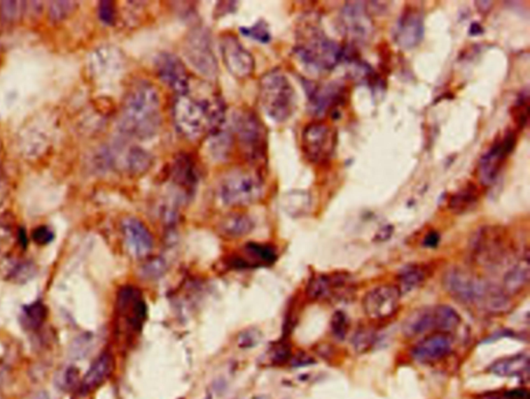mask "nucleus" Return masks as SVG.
I'll return each instance as SVG.
<instances>
[{
	"label": "nucleus",
	"instance_id": "ea45409f",
	"mask_svg": "<svg viewBox=\"0 0 530 399\" xmlns=\"http://www.w3.org/2000/svg\"><path fill=\"white\" fill-rule=\"evenodd\" d=\"M32 239L39 245H46L53 241L54 233L46 226L36 228L32 233Z\"/></svg>",
	"mask_w": 530,
	"mask_h": 399
},
{
	"label": "nucleus",
	"instance_id": "20e7f679",
	"mask_svg": "<svg viewBox=\"0 0 530 399\" xmlns=\"http://www.w3.org/2000/svg\"><path fill=\"white\" fill-rule=\"evenodd\" d=\"M343 49L315 22H306L298 27L294 54L305 66L316 72L334 70L342 61Z\"/></svg>",
	"mask_w": 530,
	"mask_h": 399
},
{
	"label": "nucleus",
	"instance_id": "b1692460",
	"mask_svg": "<svg viewBox=\"0 0 530 399\" xmlns=\"http://www.w3.org/2000/svg\"><path fill=\"white\" fill-rule=\"evenodd\" d=\"M277 260V254L270 245L249 243L244 247L242 256H237L235 267H260L272 265Z\"/></svg>",
	"mask_w": 530,
	"mask_h": 399
},
{
	"label": "nucleus",
	"instance_id": "e433bc0d",
	"mask_svg": "<svg viewBox=\"0 0 530 399\" xmlns=\"http://www.w3.org/2000/svg\"><path fill=\"white\" fill-rule=\"evenodd\" d=\"M330 329L333 334L339 340H343L347 334L349 329V319L346 316L345 312L337 310L333 316L330 320Z\"/></svg>",
	"mask_w": 530,
	"mask_h": 399
},
{
	"label": "nucleus",
	"instance_id": "f704fd0d",
	"mask_svg": "<svg viewBox=\"0 0 530 399\" xmlns=\"http://www.w3.org/2000/svg\"><path fill=\"white\" fill-rule=\"evenodd\" d=\"M25 319L30 327H39L47 317V308L42 302H34L25 308Z\"/></svg>",
	"mask_w": 530,
	"mask_h": 399
},
{
	"label": "nucleus",
	"instance_id": "9d476101",
	"mask_svg": "<svg viewBox=\"0 0 530 399\" xmlns=\"http://www.w3.org/2000/svg\"><path fill=\"white\" fill-rule=\"evenodd\" d=\"M337 141V131L330 124L311 122L302 133V152L311 163H326L334 154Z\"/></svg>",
	"mask_w": 530,
	"mask_h": 399
},
{
	"label": "nucleus",
	"instance_id": "72a5a7b5",
	"mask_svg": "<svg viewBox=\"0 0 530 399\" xmlns=\"http://www.w3.org/2000/svg\"><path fill=\"white\" fill-rule=\"evenodd\" d=\"M529 92H523L517 99L514 107H512V119L516 122L519 129H524L529 122Z\"/></svg>",
	"mask_w": 530,
	"mask_h": 399
},
{
	"label": "nucleus",
	"instance_id": "7c9ffc66",
	"mask_svg": "<svg viewBox=\"0 0 530 399\" xmlns=\"http://www.w3.org/2000/svg\"><path fill=\"white\" fill-rule=\"evenodd\" d=\"M254 228V223L248 215L232 213L227 215L220 223V231L229 238H239L250 234Z\"/></svg>",
	"mask_w": 530,
	"mask_h": 399
},
{
	"label": "nucleus",
	"instance_id": "f3484780",
	"mask_svg": "<svg viewBox=\"0 0 530 399\" xmlns=\"http://www.w3.org/2000/svg\"><path fill=\"white\" fill-rule=\"evenodd\" d=\"M118 310L125 324L133 332L142 329L147 316V306L138 289L127 286L121 289L118 297Z\"/></svg>",
	"mask_w": 530,
	"mask_h": 399
},
{
	"label": "nucleus",
	"instance_id": "0eeeda50",
	"mask_svg": "<svg viewBox=\"0 0 530 399\" xmlns=\"http://www.w3.org/2000/svg\"><path fill=\"white\" fill-rule=\"evenodd\" d=\"M232 136L251 161L263 159L266 150V131L258 116L250 110H237L232 114Z\"/></svg>",
	"mask_w": 530,
	"mask_h": 399
},
{
	"label": "nucleus",
	"instance_id": "2eb2a0df",
	"mask_svg": "<svg viewBox=\"0 0 530 399\" xmlns=\"http://www.w3.org/2000/svg\"><path fill=\"white\" fill-rule=\"evenodd\" d=\"M155 71L160 80L179 96L189 94L190 77L183 62L172 53L160 54L155 58Z\"/></svg>",
	"mask_w": 530,
	"mask_h": 399
},
{
	"label": "nucleus",
	"instance_id": "f03ea898",
	"mask_svg": "<svg viewBox=\"0 0 530 399\" xmlns=\"http://www.w3.org/2000/svg\"><path fill=\"white\" fill-rule=\"evenodd\" d=\"M443 286L454 299L475 306L490 314L510 312V296L499 286L461 268L449 269L443 276Z\"/></svg>",
	"mask_w": 530,
	"mask_h": 399
},
{
	"label": "nucleus",
	"instance_id": "ddd939ff",
	"mask_svg": "<svg viewBox=\"0 0 530 399\" xmlns=\"http://www.w3.org/2000/svg\"><path fill=\"white\" fill-rule=\"evenodd\" d=\"M221 55L227 71L237 79L244 80L254 73L255 60L233 34H225L220 42Z\"/></svg>",
	"mask_w": 530,
	"mask_h": 399
},
{
	"label": "nucleus",
	"instance_id": "a19ab883",
	"mask_svg": "<svg viewBox=\"0 0 530 399\" xmlns=\"http://www.w3.org/2000/svg\"><path fill=\"white\" fill-rule=\"evenodd\" d=\"M486 399H529V393L526 389H512L503 393L493 394L489 396Z\"/></svg>",
	"mask_w": 530,
	"mask_h": 399
},
{
	"label": "nucleus",
	"instance_id": "dca6fc26",
	"mask_svg": "<svg viewBox=\"0 0 530 399\" xmlns=\"http://www.w3.org/2000/svg\"><path fill=\"white\" fill-rule=\"evenodd\" d=\"M340 21L346 36L352 42H368L373 36V21L361 1L346 4Z\"/></svg>",
	"mask_w": 530,
	"mask_h": 399
},
{
	"label": "nucleus",
	"instance_id": "5701e85b",
	"mask_svg": "<svg viewBox=\"0 0 530 399\" xmlns=\"http://www.w3.org/2000/svg\"><path fill=\"white\" fill-rule=\"evenodd\" d=\"M402 331L407 338L421 335L431 331L437 332L436 317L433 307L421 308L410 314L402 326Z\"/></svg>",
	"mask_w": 530,
	"mask_h": 399
},
{
	"label": "nucleus",
	"instance_id": "c756f323",
	"mask_svg": "<svg viewBox=\"0 0 530 399\" xmlns=\"http://www.w3.org/2000/svg\"><path fill=\"white\" fill-rule=\"evenodd\" d=\"M233 146H235V140L230 131L220 129L209 135L207 152L213 161L221 163V161H227L230 157Z\"/></svg>",
	"mask_w": 530,
	"mask_h": 399
},
{
	"label": "nucleus",
	"instance_id": "39448f33",
	"mask_svg": "<svg viewBox=\"0 0 530 399\" xmlns=\"http://www.w3.org/2000/svg\"><path fill=\"white\" fill-rule=\"evenodd\" d=\"M259 103L263 111L274 122H287L296 108V94L287 75L272 70L261 78Z\"/></svg>",
	"mask_w": 530,
	"mask_h": 399
},
{
	"label": "nucleus",
	"instance_id": "9b49d317",
	"mask_svg": "<svg viewBox=\"0 0 530 399\" xmlns=\"http://www.w3.org/2000/svg\"><path fill=\"white\" fill-rule=\"evenodd\" d=\"M183 54L188 61L201 75L211 78L217 74V58L211 46V36L205 28H196L188 34Z\"/></svg>",
	"mask_w": 530,
	"mask_h": 399
},
{
	"label": "nucleus",
	"instance_id": "c03bdc74",
	"mask_svg": "<svg viewBox=\"0 0 530 399\" xmlns=\"http://www.w3.org/2000/svg\"><path fill=\"white\" fill-rule=\"evenodd\" d=\"M148 264H151V263H148ZM153 264H155V270H158V268L159 269H163V270H165V264H164L163 262H162L161 260H155L153 261ZM153 266H151V264L149 265L148 267H147L146 270H145V273H146V275H148V273H153Z\"/></svg>",
	"mask_w": 530,
	"mask_h": 399
},
{
	"label": "nucleus",
	"instance_id": "bb28decb",
	"mask_svg": "<svg viewBox=\"0 0 530 399\" xmlns=\"http://www.w3.org/2000/svg\"><path fill=\"white\" fill-rule=\"evenodd\" d=\"M529 368V354L519 353L497 360L489 368V372L498 377H518V375L527 374Z\"/></svg>",
	"mask_w": 530,
	"mask_h": 399
},
{
	"label": "nucleus",
	"instance_id": "4be33fe9",
	"mask_svg": "<svg viewBox=\"0 0 530 399\" xmlns=\"http://www.w3.org/2000/svg\"><path fill=\"white\" fill-rule=\"evenodd\" d=\"M348 282V276L343 273L336 275H316L309 282L307 294L312 300H326L330 298L335 293L341 290Z\"/></svg>",
	"mask_w": 530,
	"mask_h": 399
},
{
	"label": "nucleus",
	"instance_id": "6e6552de",
	"mask_svg": "<svg viewBox=\"0 0 530 399\" xmlns=\"http://www.w3.org/2000/svg\"><path fill=\"white\" fill-rule=\"evenodd\" d=\"M473 258L482 266H497L508 254V243L505 231L501 226L480 228L470 240Z\"/></svg>",
	"mask_w": 530,
	"mask_h": 399
},
{
	"label": "nucleus",
	"instance_id": "393cba45",
	"mask_svg": "<svg viewBox=\"0 0 530 399\" xmlns=\"http://www.w3.org/2000/svg\"><path fill=\"white\" fill-rule=\"evenodd\" d=\"M114 359L111 354L105 351L95 360L82 382V390L90 392L101 386L113 372Z\"/></svg>",
	"mask_w": 530,
	"mask_h": 399
},
{
	"label": "nucleus",
	"instance_id": "4c0bfd02",
	"mask_svg": "<svg viewBox=\"0 0 530 399\" xmlns=\"http://www.w3.org/2000/svg\"><path fill=\"white\" fill-rule=\"evenodd\" d=\"M99 17L105 24L113 25L116 17V4L112 1L99 2Z\"/></svg>",
	"mask_w": 530,
	"mask_h": 399
},
{
	"label": "nucleus",
	"instance_id": "6ab92c4d",
	"mask_svg": "<svg viewBox=\"0 0 530 399\" xmlns=\"http://www.w3.org/2000/svg\"><path fill=\"white\" fill-rule=\"evenodd\" d=\"M121 232L127 249L135 258H145L151 254L153 247V235L141 221L127 217L121 223Z\"/></svg>",
	"mask_w": 530,
	"mask_h": 399
},
{
	"label": "nucleus",
	"instance_id": "a878e982",
	"mask_svg": "<svg viewBox=\"0 0 530 399\" xmlns=\"http://www.w3.org/2000/svg\"><path fill=\"white\" fill-rule=\"evenodd\" d=\"M530 275L529 252L517 261L503 276V290L508 296L518 294L529 284Z\"/></svg>",
	"mask_w": 530,
	"mask_h": 399
},
{
	"label": "nucleus",
	"instance_id": "2f4dec72",
	"mask_svg": "<svg viewBox=\"0 0 530 399\" xmlns=\"http://www.w3.org/2000/svg\"><path fill=\"white\" fill-rule=\"evenodd\" d=\"M435 317H436L437 332L449 333L457 329L461 324V317L457 310L449 305L434 306Z\"/></svg>",
	"mask_w": 530,
	"mask_h": 399
},
{
	"label": "nucleus",
	"instance_id": "58836bf2",
	"mask_svg": "<svg viewBox=\"0 0 530 399\" xmlns=\"http://www.w3.org/2000/svg\"><path fill=\"white\" fill-rule=\"evenodd\" d=\"M73 8L72 1H53L50 8V15L53 20H62L72 12Z\"/></svg>",
	"mask_w": 530,
	"mask_h": 399
},
{
	"label": "nucleus",
	"instance_id": "aec40b11",
	"mask_svg": "<svg viewBox=\"0 0 530 399\" xmlns=\"http://www.w3.org/2000/svg\"><path fill=\"white\" fill-rule=\"evenodd\" d=\"M453 349V340L447 333L435 332L424 338L411 351V357L421 363H433L449 355Z\"/></svg>",
	"mask_w": 530,
	"mask_h": 399
},
{
	"label": "nucleus",
	"instance_id": "f257e3e1",
	"mask_svg": "<svg viewBox=\"0 0 530 399\" xmlns=\"http://www.w3.org/2000/svg\"><path fill=\"white\" fill-rule=\"evenodd\" d=\"M161 103L153 84L139 81L127 92L120 117V129L125 135L148 140L161 126Z\"/></svg>",
	"mask_w": 530,
	"mask_h": 399
},
{
	"label": "nucleus",
	"instance_id": "a211bd4d",
	"mask_svg": "<svg viewBox=\"0 0 530 399\" xmlns=\"http://www.w3.org/2000/svg\"><path fill=\"white\" fill-rule=\"evenodd\" d=\"M425 24L423 14L414 8H408L398 20L395 29V41L402 49L419 46L424 38Z\"/></svg>",
	"mask_w": 530,
	"mask_h": 399
},
{
	"label": "nucleus",
	"instance_id": "cd10ccee",
	"mask_svg": "<svg viewBox=\"0 0 530 399\" xmlns=\"http://www.w3.org/2000/svg\"><path fill=\"white\" fill-rule=\"evenodd\" d=\"M429 269L425 265L410 264L398 273V286L401 295L410 294L427 280Z\"/></svg>",
	"mask_w": 530,
	"mask_h": 399
},
{
	"label": "nucleus",
	"instance_id": "f8f14e48",
	"mask_svg": "<svg viewBox=\"0 0 530 399\" xmlns=\"http://www.w3.org/2000/svg\"><path fill=\"white\" fill-rule=\"evenodd\" d=\"M309 105L315 115L330 114L333 118L340 115V110L348 101V89L345 84L333 81L326 84L309 86Z\"/></svg>",
	"mask_w": 530,
	"mask_h": 399
},
{
	"label": "nucleus",
	"instance_id": "a18cd8bd",
	"mask_svg": "<svg viewBox=\"0 0 530 399\" xmlns=\"http://www.w3.org/2000/svg\"><path fill=\"white\" fill-rule=\"evenodd\" d=\"M469 32H470V34H473V36H480V34H482V26L477 24V23H473V24H471Z\"/></svg>",
	"mask_w": 530,
	"mask_h": 399
},
{
	"label": "nucleus",
	"instance_id": "4468645a",
	"mask_svg": "<svg viewBox=\"0 0 530 399\" xmlns=\"http://www.w3.org/2000/svg\"><path fill=\"white\" fill-rule=\"evenodd\" d=\"M401 296L397 286L382 284L376 286L363 296V312L371 320H384L396 314Z\"/></svg>",
	"mask_w": 530,
	"mask_h": 399
},
{
	"label": "nucleus",
	"instance_id": "79ce46f5",
	"mask_svg": "<svg viewBox=\"0 0 530 399\" xmlns=\"http://www.w3.org/2000/svg\"><path fill=\"white\" fill-rule=\"evenodd\" d=\"M19 6H20V3H18L17 1H2V14H4V16L6 19L13 20L17 16V14H18Z\"/></svg>",
	"mask_w": 530,
	"mask_h": 399
},
{
	"label": "nucleus",
	"instance_id": "423d86ee",
	"mask_svg": "<svg viewBox=\"0 0 530 399\" xmlns=\"http://www.w3.org/2000/svg\"><path fill=\"white\" fill-rule=\"evenodd\" d=\"M263 191L260 175L246 168L227 172L218 185V196L227 206H248L260 200Z\"/></svg>",
	"mask_w": 530,
	"mask_h": 399
},
{
	"label": "nucleus",
	"instance_id": "37998d69",
	"mask_svg": "<svg viewBox=\"0 0 530 399\" xmlns=\"http://www.w3.org/2000/svg\"><path fill=\"white\" fill-rule=\"evenodd\" d=\"M439 241H440V236L438 233L430 232L426 235L425 239H424V245L429 247V249H433L438 245Z\"/></svg>",
	"mask_w": 530,
	"mask_h": 399
},
{
	"label": "nucleus",
	"instance_id": "1a4fd4ad",
	"mask_svg": "<svg viewBox=\"0 0 530 399\" xmlns=\"http://www.w3.org/2000/svg\"><path fill=\"white\" fill-rule=\"evenodd\" d=\"M517 145L516 131L508 129L501 137L496 138L480 159L477 164V178L482 187H492L503 171L508 155Z\"/></svg>",
	"mask_w": 530,
	"mask_h": 399
},
{
	"label": "nucleus",
	"instance_id": "c85d7f7f",
	"mask_svg": "<svg viewBox=\"0 0 530 399\" xmlns=\"http://www.w3.org/2000/svg\"><path fill=\"white\" fill-rule=\"evenodd\" d=\"M481 191L475 183L468 182L451 196L449 200V210L456 215H463L471 210L479 202Z\"/></svg>",
	"mask_w": 530,
	"mask_h": 399
},
{
	"label": "nucleus",
	"instance_id": "412c9836",
	"mask_svg": "<svg viewBox=\"0 0 530 399\" xmlns=\"http://www.w3.org/2000/svg\"><path fill=\"white\" fill-rule=\"evenodd\" d=\"M171 180L186 194L193 193L198 183L199 174L196 164L188 155H179L170 170Z\"/></svg>",
	"mask_w": 530,
	"mask_h": 399
},
{
	"label": "nucleus",
	"instance_id": "c9c22d12",
	"mask_svg": "<svg viewBox=\"0 0 530 399\" xmlns=\"http://www.w3.org/2000/svg\"><path fill=\"white\" fill-rule=\"evenodd\" d=\"M375 340V333L371 329L363 328L354 334L352 338V346L358 353H365L373 347Z\"/></svg>",
	"mask_w": 530,
	"mask_h": 399
},
{
	"label": "nucleus",
	"instance_id": "473e14b6",
	"mask_svg": "<svg viewBox=\"0 0 530 399\" xmlns=\"http://www.w3.org/2000/svg\"><path fill=\"white\" fill-rule=\"evenodd\" d=\"M239 31L242 32V36L252 38L260 44H268L272 41L270 25L265 19H260L252 26H242L239 28Z\"/></svg>",
	"mask_w": 530,
	"mask_h": 399
},
{
	"label": "nucleus",
	"instance_id": "7ed1b4c3",
	"mask_svg": "<svg viewBox=\"0 0 530 399\" xmlns=\"http://www.w3.org/2000/svg\"><path fill=\"white\" fill-rule=\"evenodd\" d=\"M173 119L179 133L196 140L215 133L225 120V105L218 96L203 98L190 94L179 96L173 107Z\"/></svg>",
	"mask_w": 530,
	"mask_h": 399
}]
</instances>
